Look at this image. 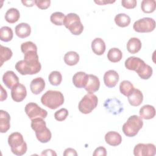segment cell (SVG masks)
<instances>
[{"label":"cell","instance_id":"30","mask_svg":"<svg viewBox=\"0 0 156 156\" xmlns=\"http://www.w3.org/2000/svg\"><path fill=\"white\" fill-rule=\"evenodd\" d=\"M122 57V53L121 50L117 48H111L107 54V58L113 63L119 62Z\"/></svg>","mask_w":156,"mask_h":156},{"label":"cell","instance_id":"38","mask_svg":"<svg viewBox=\"0 0 156 156\" xmlns=\"http://www.w3.org/2000/svg\"><path fill=\"white\" fill-rule=\"evenodd\" d=\"M68 116V111L65 108H60L54 113V118L58 121H63Z\"/></svg>","mask_w":156,"mask_h":156},{"label":"cell","instance_id":"23","mask_svg":"<svg viewBox=\"0 0 156 156\" xmlns=\"http://www.w3.org/2000/svg\"><path fill=\"white\" fill-rule=\"evenodd\" d=\"M105 43L101 38H96L91 42V49L93 52L98 55H102L105 51Z\"/></svg>","mask_w":156,"mask_h":156},{"label":"cell","instance_id":"21","mask_svg":"<svg viewBox=\"0 0 156 156\" xmlns=\"http://www.w3.org/2000/svg\"><path fill=\"white\" fill-rule=\"evenodd\" d=\"M10 116L6 111L0 110V132L1 133L7 132L10 127Z\"/></svg>","mask_w":156,"mask_h":156},{"label":"cell","instance_id":"45","mask_svg":"<svg viewBox=\"0 0 156 156\" xmlns=\"http://www.w3.org/2000/svg\"><path fill=\"white\" fill-rule=\"evenodd\" d=\"M115 1H107V0H100V1H94V2L99 5H105L107 4H112L115 2Z\"/></svg>","mask_w":156,"mask_h":156},{"label":"cell","instance_id":"22","mask_svg":"<svg viewBox=\"0 0 156 156\" xmlns=\"http://www.w3.org/2000/svg\"><path fill=\"white\" fill-rule=\"evenodd\" d=\"M30 33L31 27L27 23H21L15 27V34L20 38H24L29 37Z\"/></svg>","mask_w":156,"mask_h":156},{"label":"cell","instance_id":"35","mask_svg":"<svg viewBox=\"0 0 156 156\" xmlns=\"http://www.w3.org/2000/svg\"><path fill=\"white\" fill-rule=\"evenodd\" d=\"M48 80L50 83L54 86L59 85L62 80V74L57 71H52L48 77Z\"/></svg>","mask_w":156,"mask_h":156},{"label":"cell","instance_id":"17","mask_svg":"<svg viewBox=\"0 0 156 156\" xmlns=\"http://www.w3.org/2000/svg\"><path fill=\"white\" fill-rule=\"evenodd\" d=\"M88 80V74L82 71L76 73L73 77V83L74 85L79 88H84Z\"/></svg>","mask_w":156,"mask_h":156},{"label":"cell","instance_id":"12","mask_svg":"<svg viewBox=\"0 0 156 156\" xmlns=\"http://www.w3.org/2000/svg\"><path fill=\"white\" fill-rule=\"evenodd\" d=\"M119 74L115 70H108L104 75V82L108 88L115 87L119 81Z\"/></svg>","mask_w":156,"mask_h":156},{"label":"cell","instance_id":"29","mask_svg":"<svg viewBox=\"0 0 156 156\" xmlns=\"http://www.w3.org/2000/svg\"><path fill=\"white\" fill-rule=\"evenodd\" d=\"M115 22L116 24L121 27L128 26L130 23V18L129 15L125 13H119L115 17Z\"/></svg>","mask_w":156,"mask_h":156},{"label":"cell","instance_id":"16","mask_svg":"<svg viewBox=\"0 0 156 156\" xmlns=\"http://www.w3.org/2000/svg\"><path fill=\"white\" fill-rule=\"evenodd\" d=\"M126 68L131 71H135V72L142 66L145 63L140 58L137 57H130L125 61Z\"/></svg>","mask_w":156,"mask_h":156},{"label":"cell","instance_id":"31","mask_svg":"<svg viewBox=\"0 0 156 156\" xmlns=\"http://www.w3.org/2000/svg\"><path fill=\"white\" fill-rule=\"evenodd\" d=\"M13 37L12 29L8 26H3L0 29V39L4 42L12 40Z\"/></svg>","mask_w":156,"mask_h":156},{"label":"cell","instance_id":"33","mask_svg":"<svg viewBox=\"0 0 156 156\" xmlns=\"http://www.w3.org/2000/svg\"><path fill=\"white\" fill-rule=\"evenodd\" d=\"M13 55L12 50L5 46L2 45L0 46V63L1 66L3 65V63L10 60Z\"/></svg>","mask_w":156,"mask_h":156},{"label":"cell","instance_id":"10","mask_svg":"<svg viewBox=\"0 0 156 156\" xmlns=\"http://www.w3.org/2000/svg\"><path fill=\"white\" fill-rule=\"evenodd\" d=\"M155 153V146L151 143H138L133 149V154L135 156H154Z\"/></svg>","mask_w":156,"mask_h":156},{"label":"cell","instance_id":"27","mask_svg":"<svg viewBox=\"0 0 156 156\" xmlns=\"http://www.w3.org/2000/svg\"><path fill=\"white\" fill-rule=\"evenodd\" d=\"M65 63L69 66L76 65L79 61V55L74 51H69L66 52L63 58Z\"/></svg>","mask_w":156,"mask_h":156},{"label":"cell","instance_id":"14","mask_svg":"<svg viewBox=\"0 0 156 156\" xmlns=\"http://www.w3.org/2000/svg\"><path fill=\"white\" fill-rule=\"evenodd\" d=\"M2 81L8 88L12 89L19 83V78L13 71H7L3 74Z\"/></svg>","mask_w":156,"mask_h":156},{"label":"cell","instance_id":"6","mask_svg":"<svg viewBox=\"0 0 156 156\" xmlns=\"http://www.w3.org/2000/svg\"><path fill=\"white\" fill-rule=\"evenodd\" d=\"M41 65L39 61L28 62L24 60H20L15 64V69L21 75H32L39 73Z\"/></svg>","mask_w":156,"mask_h":156},{"label":"cell","instance_id":"3","mask_svg":"<svg viewBox=\"0 0 156 156\" xmlns=\"http://www.w3.org/2000/svg\"><path fill=\"white\" fill-rule=\"evenodd\" d=\"M8 144L10 146L12 153L16 155H23L27 151V144L23 135L19 132H13L9 136Z\"/></svg>","mask_w":156,"mask_h":156},{"label":"cell","instance_id":"19","mask_svg":"<svg viewBox=\"0 0 156 156\" xmlns=\"http://www.w3.org/2000/svg\"><path fill=\"white\" fill-rule=\"evenodd\" d=\"M45 87V82L42 77H38L34 79L30 84V88L34 94H38L41 93Z\"/></svg>","mask_w":156,"mask_h":156},{"label":"cell","instance_id":"9","mask_svg":"<svg viewBox=\"0 0 156 156\" xmlns=\"http://www.w3.org/2000/svg\"><path fill=\"white\" fill-rule=\"evenodd\" d=\"M24 110L30 119L36 118H45L48 115V112L46 110L41 108L37 104L34 102L27 104L25 106Z\"/></svg>","mask_w":156,"mask_h":156},{"label":"cell","instance_id":"39","mask_svg":"<svg viewBox=\"0 0 156 156\" xmlns=\"http://www.w3.org/2000/svg\"><path fill=\"white\" fill-rule=\"evenodd\" d=\"M137 2L136 0H122L121 1L122 5L127 9H132L136 7Z\"/></svg>","mask_w":156,"mask_h":156},{"label":"cell","instance_id":"7","mask_svg":"<svg viewBox=\"0 0 156 156\" xmlns=\"http://www.w3.org/2000/svg\"><path fill=\"white\" fill-rule=\"evenodd\" d=\"M98 97L93 93H87L79 103L78 108L83 114L91 113L98 105Z\"/></svg>","mask_w":156,"mask_h":156},{"label":"cell","instance_id":"44","mask_svg":"<svg viewBox=\"0 0 156 156\" xmlns=\"http://www.w3.org/2000/svg\"><path fill=\"white\" fill-rule=\"evenodd\" d=\"M7 98V93L6 90L3 88L2 85H1V98H0V101H3L5 100Z\"/></svg>","mask_w":156,"mask_h":156},{"label":"cell","instance_id":"1","mask_svg":"<svg viewBox=\"0 0 156 156\" xmlns=\"http://www.w3.org/2000/svg\"><path fill=\"white\" fill-rule=\"evenodd\" d=\"M31 127L34 130L36 137L40 142L46 143L51 139V132L46 127V124L43 118H36L31 119Z\"/></svg>","mask_w":156,"mask_h":156},{"label":"cell","instance_id":"40","mask_svg":"<svg viewBox=\"0 0 156 156\" xmlns=\"http://www.w3.org/2000/svg\"><path fill=\"white\" fill-rule=\"evenodd\" d=\"M35 4L40 9L44 10L48 9L51 4V1L50 0H45V1H39V0H35Z\"/></svg>","mask_w":156,"mask_h":156},{"label":"cell","instance_id":"32","mask_svg":"<svg viewBox=\"0 0 156 156\" xmlns=\"http://www.w3.org/2000/svg\"><path fill=\"white\" fill-rule=\"evenodd\" d=\"M155 7L156 2L154 0H143L141 1V8L144 13H152L155 11Z\"/></svg>","mask_w":156,"mask_h":156},{"label":"cell","instance_id":"43","mask_svg":"<svg viewBox=\"0 0 156 156\" xmlns=\"http://www.w3.org/2000/svg\"><path fill=\"white\" fill-rule=\"evenodd\" d=\"M41 155H52V156H56L57 155V154L56 152L52 150V149H46V150H44L41 154Z\"/></svg>","mask_w":156,"mask_h":156},{"label":"cell","instance_id":"4","mask_svg":"<svg viewBox=\"0 0 156 156\" xmlns=\"http://www.w3.org/2000/svg\"><path fill=\"white\" fill-rule=\"evenodd\" d=\"M143 121L141 117L137 115L130 116L123 124L122 130L124 135L128 137L136 135L139 130L143 127Z\"/></svg>","mask_w":156,"mask_h":156},{"label":"cell","instance_id":"42","mask_svg":"<svg viewBox=\"0 0 156 156\" xmlns=\"http://www.w3.org/2000/svg\"><path fill=\"white\" fill-rule=\"evenodd\" d=\"M63 155L64 156H69V155H73V156H76L77 155V153L76 151L73 148H67L65 150Z\"/></svg>","mask_w":156,"mask_h":156},{"label":"cell","instance_id":"8","mask_svg":"<svg viewBox=\"0 0 156 156\" xmlns=\"http://www.w3.org/2000/svg\"><path fill=\"white\" fill-rule=\"evenodd\" d=\"M155 21L153 18L145 17L136 21L133 28L135 32L140 33L151 32L155 29Z\"/></svg>","mask_w":156,"mask_h":156},{"label":"cell","instance_id":"41","mask_svg":"<svg viewBox=\"0 0 156 156\" xmlns=\"http://www.w3.org/2000/svg\"><path fill=\"white\" fill-rule=\"evenodd\" d=\"M107 155V151L106 149L102 146H99L97 147L93 154V156H105Z\"/></svg>","mask_w":156,"mask_h":156},{"label":"cell","instance_id":"34","mask_svg":"<svg viewBox=\"0 0 156 156\" xmlns=\"http://www.w3.org/2000/svg\"><path fill=\"white\" fill-rule=\"evenodd\" d=\"M134 90L133 84L129 80H123L120 83L119 91L121 94L126 96H128Z\"/></svg>","mask_w":156,"mask_h":156},{"label":"cell","instance_id":"46","mask_svg":"<svg viewBox=\"0 0 156 156\" xmlns=\"http://www.w3.org/2000/svg\"><path fill=\"white\" fill-rule=\"evenodd\" d=\"M21 2L26 7H32L35 4V1H21Z\"/></svg>","mask_w":156,"mask_h":156},{"label":"cell","instance_id":"5","mask_svg":"<svg viewBox=\"0 0 156 156\" xmlns=\"http://www.w3.org/2000/svg\"><path fill=\"white\" fill-rule=\"evenodd\" d=\"M63 25L69 29L72 34L75 35L81 34L83 30V26L81 23L80 17L74 13H70L65 16Z\"/></svg>","mask_w":156,"mask_h":156},{"label":"cell","instance_id":"24","mask_svg":"<svg viewBox=\"0 0 156 156\" xmlns=\"http://www.w3.org/2000/svg\"><path fill=\"white\" fill-rule=\"evenodd\" d=\"M140 116L144 119H152L155 115V110L154 106L151 105H144L140 109Z\"/></svg>","mask_w":156,"mask_h":156},{"label":"cell","instance_id":"26","mask_svg":"<svg viewBox=\"0 0 156 156\" xmlns=\"http://www.w3.org/2000/svg\"><path fill=\"white\" fill-rule=\"evenodd\" d=\"M20 17L19 10L15 8L9 9L5 13V20L7 22L10 24L15 23L18 21Z\"/></svg>","mask_w":156,"mask_h":156},{"label":"cell","instance_id":"18","mask_svg":"<svg viewBox=\"0 0 156 156\" xmlns=\"http://www.w3.org/2000/svg\"><path fill=\"white\" fill-rule=\"evenodd\" d=\"M105 142L112 146H117L122 142V136L117 132L110 131L105 135Z\"/></svg>","mask_w":156,"mask_h":156},{"label":"cell","instance_id":"2","mask_svg":"<svg viewBox=\"0 0 156 156\" xmlns=\"http://www.w3.org/2000/svg\"><path fill=\"white\" fill-rule=\"evenodd\" d=\"M41 102L49 108L54 110L63 104L64 96L59 91L48 90L42 95Z\"/></svg>","mask_w":156,"mask_h":156},{"label":"cell","instance_id":"25","mask_svg":"<svg viewBox=\"0 0 156 156\" xmlns=\"http://www.w3.org/2000/svg\"><path fill=\"white\" fill-rule=\"evenodd\" d=\"M141 42L140 40L136 37L131 38L127 43V49L131 54H136L141 48Z\"/></svg>","mask_w":156,"mask_h":156},{"label":"cell","instance_id":"15","mask_svg":"<svg viewBox=\"0 0 156 156\" xmlns=\"http://www.w3.org/2000/svg\"><path fill=\"white\" fill-rule=\"evenodd\" d=\"M100 87L99 78L93 74H88V80L84 87L88 93H93L97 91Z\"/></svg>","mask_w":156,"mask_h":156},{"label":"cell","instance_id":"20","mask_svg":"<svg viewBox=\"0 0 156 156\" xmlns=\"http://www.w3.org/2000/svg\"><path fill=\"white\" fill-rule=\"evenodd\" d=\"M129 104L133 106H139L143 102V95L142 92L137 88H134L133 91L127 96Z\"/></svg>","mask_w":156,"mask_h":156},{"label":"cell","instance_id":"28","mask_svg":"<svg viewBox=\"0 0 156 156\" xmlns=\"http://www.w3.org/2000/svg\"><path fill=\"white\" fill-rule=\"evenodd\" d=\"M136 73L138 74L141 79H148L152 75L153 70L151 66H150L149 65L144 63L136 71Z\"/></svg>","mask_w":156,"mask_h":156},{"label":"cell","instance_id":"37","mask_svg":"<svg viewBox=\"0 0 156 156\" xmlns=\"http://www.w3.org/2000/svg\"><path fill=\"white\" fill-rule=\"evenodd\" d=\"M21 50L23 54L30 51H37V47L36 44L32 41H26L23 43L21 45Z\"/></svg>","mask_w":156,"mask_h":156},{"label":"cell","instance_id":"13","mask_svg":"<svg viewBox=\"0 0 156 156\" xmlns=\"http://www.w3.org/2000/svg\"><path fill=\"white\" fill-rule=\"evenodd\" d=\"M104 106L107 110L114 115L119 114L123 110L122 104L118 99L116 98L106 100Z\"/></svg>","mask_w":156,"mask_h":156},{"label":"cell","instance_id":"36","mask_svg":"<svg viewBox=\"0 0 156 156\" xmlns=\"http://www.w3.org/2000/svg\"><path fill=\"white\" fill-rule=\"evenodd\" d=\"M65 16L60 12H56L51 14L50 16L51 21L56 26H62L63 25V20Z\"/></svg>","mask_w":156,"mask_h":156},{"label":"cell","instance_id":"11","mask_svg":"<svg viewBox=\"0 0 156 156\" xmlns=\"http://www.w3.org/2000/svg\"><path fill=\"white\" fill-rule=\"evenodd\" d=\"M27 96V90L26 87L21 83H18L17 85L11 89V96L12 99L20 102L23 101Z\"/></svg>","mask_w":156,"mask_h":156}]
</instances>
